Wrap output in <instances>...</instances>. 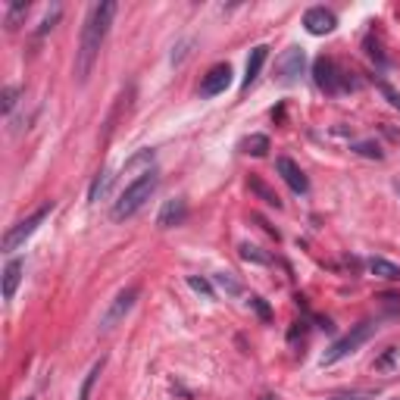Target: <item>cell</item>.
<instances>
[{"mask_svg":"<svg viewBox=\"0 0 400 400\" xmlns=\"http://www.w3.org/2000/svg\"><path fill=\"white\" fill-rule=\"evenodd\" d=\"M119 6L113 0H104V4H94L88 16H85V26H82V41H78V53H75V75L78 82H88L91 69L100 57V47L107 41V31L113 26V16Z\"/></svg>","mask_w":400,"mask_h":400,"instance_id":"6da1fadb","label":"cell"},{"mask_svg":"<svg viewBox=\"0 0 400 400\" xmlns=\"http://www.w3.org/2000/svg\"><path fill=\"white\" fill-rule=\"evenodd\" d=\"M26 13H28V4H22V0H19V4H6V28L19 26V19Z\"/></svg>","mask_w":400,"mask_h":400,"instance_id":"ffe728a7","label":"cell"},{"mask_svg":"<svg viewBox=\"0 0 400 400\" xmlns=\"http://www.w3.org/2000/svg\"><path fill=\"white\" fill-rule=\"evenodd\" d=\"M313 78H316V85L325 94H341V91L354 88V82L344 78V72L335 66L332 57H316V63H313Z\"/></svg>","mask_w":400,"mask_h":400,"instance_id":"277c9868","label":"cell"},{"mask_svg":"<svg viewBox=\"0 0 400 400\" xmlns=\"http://www.w3.org/2000/svg\"><path fill=\"white\" fill-rule=\"evenodd\" d=\"M16 100H19V88H16V85H6V88H4V113H6V116L13 113Z\"/></svg>","mask_w":400,"mask_h":400,"instance_id":"cb8c5ba5","label":"cell"},{"mask_svg":"<svg viewBox=\"0 0 400 400\" xmlns=\"http://www.w3.org/2000/svg\"><path fill=\"white\" fill-rule=\"evenodd\" d=\"M185 216H188V203H185V198H175L163 207V213L156 216V225L160 229H175V225L185 222Z\"/></svg>","mask_w":400,"mask_h":400,"instance_id":"8fae6325","label":"cell"},{"mask_svg":"<svg viewBox=\"0 0 400 400\" xmlns=\"http://www.w3.org/2000/svg\"><path fill=\"white\" fill-rule=\"evenodd\" d=\"M57 19H60V6L53 13H47V19L41 22V28H38V35H47V31H50L53 26H57Z\"/></svg>","mask_w":400,"mask_h":400,"instance_id":"4316f807","label":"cell"},{"mask_svg":"<svg viewBox=\"0 0 400 400\" xmlns=\"http://www.w3.org/2000/svg\"><path fill=\"white\" fill-rule=\"evenodd\" d=\"M357 151L363 153V156H372V160H382V151H379V144H357Z\"/></svg>","mask_w":400,"mask_h":400,"instance_id":"83f0119b","label":"cell"},{"mask_svg":"<svg viewBox=\"0 0 400 400\" xmlns=\"http://www.w3.org/2000/svg\"><path fill=\"white\" fill-rule=\"evenodd\" d=\"M241 256H244L247 263H260V266H269L272 263V256L263 254V250L254 247V244H241Z\"/></svg>","mask_w":400,"mask_h":400,"instance_id":"d6986e66","label":"cell"},{"mask_svg":"<svg viewBox=\"0 0 400 400\" xmlns=\"http://www.w3.org/2000/svg\"><path fill=\"white\" fill-rule=\"evenodd\" d=\"M188 285H191V288H194V291H198V294H203V297H207V301H213V285H210L207 279L188 276Z\"/></svg>","mask_w":400,"mask_h":400,"instance_id":"7402d4cb","label":"cell"},{"mask_svg":"<svg viewBox=\"0 0 400 400\" xmlns=\"http://www.w3.org/2000/svg\"><path fill=\"white\" fill-rule=\"evenodd\" d=\"M276 169H279V175L285 178V185L291 188L294 194H307V191H310L307 175H303V169L297 166L291 156H279V160H276Z\"/></svg>","mask_w":400,"mask_h":400,"instance_id":"30bf717a","label":"cell"},{"mask_svg":"<svg viewBox=\"0 0 400 400\" xmlns=\"http://www.w3.org/2000/svg\"><path fill=\"white\" fill-rule=\"evenodd\" d=\"M241 151L250 153V156H266V151H269V138L266 135H250L241 141Z\"/></svg>","mask_w":400,"mask_h":400,"instance_id":"e0dca14e","label":"cell"},{"mask_svg":"<svg viewBox=\"0 0 400 400\" xmlns=\"http://www.w3.org/2000/svg\"><path fill=\"white\" fill-rule=\"evenodd\" d=\"M266 57H269V47H263V44L250 50V57H247V69H244V91L256 82V78H260V69H263Z\"/></svg>","mask_w":400,"mask_h":400,"instance_id":"7c38bea8","label":"cell"},{"mask_svg":"<svg viewBox=\"0 0 400 400\" xmlns=\"http://www.w3.org/2000/svg\"><path fill=\"white\" fill-rule=\"evenodd\" d=\"M156 185H160V182H156L153 172H144V175H138L131 185H125V191L119 194V200L113 203V219H116V222H122V219H131V216H135L138 210L153 198Z\"/></svg>","mask_w":400,"mask_h":400,"instance_id":"7a4b0ae2","label":"cell"},{"mask_svg":"<svg viewBox=\"0 0 400 400\" xmlns=\"http://www.w3.org/2000/svg\"><path fill=\"white\" fill-rule=\"evenodd\" d=\"M372 335H375V323H360V325H354L341 341H335V344H332V350H328V354L323 357V366H332V363H338V360L350 357L354 350L363 347V344L369 341Z\"/></svg>","mask_w":400,"mask_h":400,"instance_id":"3957f363","label":"cell"},{"mask_svg":"<svg viewBox=\"0 0 400 400\" xmlns=\"http://www.w3.org/2000/svg\"><path fill=\"white\" fill-rule=\"evenodd\" d=\"M151 163H153V151H141V153H135L129 163H125V172H131V169H151Z\"/></svg>","mask_w":400,"mask_h":400,"instance_id":"44dd1931","label":"cell"},{"mask_svg":"<svg viewBox=\"0 0 400 400\" xmlns=\"http://www.w3.org/2000/svg\"><path fill=\"white\" fill-rule=\"evenodd\" d=\"M303 66H307V57H303L301 47H288V50L279 57V63H276V69H279V82L294 85L297 78L303 75Z\"/></svg>","mask_w":400,"mask_h":400,"instance_id":"52a82bcc","label":"cell"},{"mask_svg":"<svg viewBox=\"0 0 400 400\" xmlns=\"http://www.w3.org/2000/svg\"><path fill=\"white\" fill-rule=\"evenodd\" d=\"M113 172H100L97 178H94V185H91V194H88V200L91 203H97V200H104L107 194H109V188H113Z\"/></svg>","mask_w":400,"mask_h":400,"instance_id":"2e32d148","label":"cell"},{"mask_svg":"<svg viewBox=\"0 0 400 400\" xmlns=\"http://www.w3.org/2000/svg\"><path fill=\"white\" fill-rule=\"evenodd\" d=\"M135 301H138V285H129L125 291H119V294H116V301L109 303V310L104 313V319H100V328H104V332L116 328L125 316H129V310L135 307Z\"/></svg>","mask_w":400,"mask_h":400,"instance_id":"8992f818","label":"cell"},{"mask_svg":"<svg viewBox=\"0 0 400 400\" xmlns=\"http://www.w3.org/2000/svg\"><path fill=\"white\" fill-rule=\"evenodd\" d=\"M100 372H104V360H97V363L91 366V372L85 375V385L78 391V400H91V388H94V382L100 379Z\"/></svg>","mask_w":400,"mask_h":400,"instance_id":"ac0fdd59","label":"cell"},{"mask_svg":"<svg viewBox=\"0 0 400 400\" xmlns=\"http://www.w3.org/2000/svg\"><path fill=\"white\" fill-rule=\"evenodd\" d=\"M216 285H222L229 294H241V281L232 279V272H219V276H216Z\"/></svg>","mask_w":400,"mask_h":400,"instance_id":"603a6c76","label":"cell"},{"mask_svg":"<svg viewBox=\"0 0 400 400\" xmlns=\"http://www.w3.org/2000/svg\"><path fill=\"white\" fill-rule=\"evenodd\" d=\"M247 188H250V191H254V194H256V198H260L263 203H269V207L281 210V198H279V194L272 191V188L266 185V182H260V178H256V175H250V178H247Z\"/></svg>","mask_w":400,"mask_h":400,"instance_id":"5bb4252c","label":"cell"},{"mask_svg":"<svg viewBox=\"0 0 400 400\" xmlns=\"http://www.w3.org/2000/svg\"><path fill=\"white\" fill-rule=\"evenodd\" d=\"M229 85H232V66L229 63H219V66H213L207 75H203L200 97H216V94H222Z\"/></svg>","mask_w":400,"mask_h":400,"instance_id":"9c48e42d","label":"cell"},{"mask_svg":"<svg viewBox=\"0 0 400 400\" xmlns=\"http://www.w3.org/2000/svg\"><path fill=\"white\" fill-rule=\"evenodd\" d=\"M263 400H272V397H263Z\"/></svg>","mask_w":400,"mask_h":400,"instance_id":"f546056e","label":"cell"},{"mask_svg":"<svg viewBox=\"0 0 400 400\" xmlns=\"http://www.w3.org/2000/svg\"><path fill=\"white\" fill-rule=\"evenodd\" d=\"M250 307H254L256 310V316H260L263 319V323H272V310L269 307H266V301H263V297H250Z\"/></svg>","mask_w":400,"mask_h":400,"instance_id":"d4e9b609","label":"cell"},{"mask_svg":"<svg viewBox=\"0 0 400 400\" xmlns=\"http://www.w3.org/2000/svg\"><path fill=\"white\" fill-rule=\"evenodd\" d=\"M22 269H26L22 260L6 263V269H4V301H13L16 297V288H19V281H22Z\"/></svg>","mask_w":400,"mask_h":400,"instance_id":"4fadbf2b","label":"cell"},{"mask_svg":"<svg viewBox=\"0 0 400 400\" xmlns=\"http://www.w3.org/2000/svg\"><path fill=\"white\" fill-rule=\"evenodd\" d=\"M382 91H385V97L391 100V104H394L397 109H400V94L394 91V88H391V85H382Z\"/></svg>","mask_w":400,"mask_h":400,"instance_id":"f1b7e54d","label":"cell"},{"mask_svg":"<svg viewBox=\"0 0 400 400\" xmlns=\"http://www.w3.org/2000/svg\"><path fill=\"white\" fill-rule=\"evenodd\" d=\"M335 26H338V16H335L332 10H325V6H310V10L303 13V28L316 38L332 35Z\"/></svg>","mask_w":400,"mask_h":400,"instance_id":"ba28073f","label":"cell"},{"mask_svg":"<svg viewBox=\"0 0 400 400\" xmlns=\"http://www.w3.org/2000/svg\"><path fill=\"white\" fill-rule=\"evenodd\" d=\"M47 213H50V203H44L41 210H35L28 219H22V222H16L10 232L4 234V254H13V250H19L26 241L31 238V234L38 232V225L47 219Z\"/></svg>","mask_w":400,"mask_h":400,"instance_id":"5b68a950","label":"cell"},{"mask_svg":"<svg viewBox=\"0 0 400 400\" xmlns=\"http://www.w3.org/2000/svg\"><path fill=\"white\" fill-rule=\"evenodd\" d=\"M332 400H375V391H350V394H335Z\"/></svg>","mask_w":400,"mask_h":400,"instance_id":"484cf974","label":"cell"},{"mask_svg":"<svg viewBox=\"0 0 400 400\" xmlns=\"http://www.w3.org/2000/svg\"><path fill=\"white\" fill-rule=\"evenodd\" d=\"M26 400H28V397H26Z\"/></svg>","mask_w":400,"mask_h":400,"instance_id":"4dcf8cb0","label":"cell"},{"mask_svg":"<svg viewBox=\"0 0 400 400\" xmlns=\"http://www.w3.org/2000/svg\"><path fill=\"white\" fill-rule=\"evenodd\" d=\"M369 272L385 281H400V266L391 263V260H382V256H372L369 260Z\"/></svg>","mask_w":400,"mask_h":400,"instance_id":"9a60e30c","label":"cell"}]
</instances>
